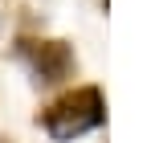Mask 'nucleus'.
Here are the masks:
<instances>
[{
    "instance_id": "nucleus-2",
    "label": "nucleus",
    "mask_w": 147,
    "mask_h": 143,
    "mask_svg": "<svg viewBox=\"0 0 147 143\" xmlns=\"http://www.w3.org/2000/svg\"><path fill=\"white\" fill-rule=\"evenodd\" d=\"M16 53L29 65L37 86H53V82L69 78V69H74V49L65 41H16Z\"/></svg>"
},
{
    "instance_id": "nucleus-1",
    "label": "nucleus",
    "mask_w": 147,
    "mask_h": 143,
    "mask_svg": "<svg viewBox=\"0 0 147 143\" xmlns=\"http://www.w3.org/2000/svg\"><path fill=\"white\" fill-rule=\"evenodd\" d=\"M45 127L49 139H57V143H69V139H78L86 131H94L106 123V102H102V90L98 86H82V90H69L61 94L53 106H45V115L37 119Z\"/></svg>"
}]
</instances>
